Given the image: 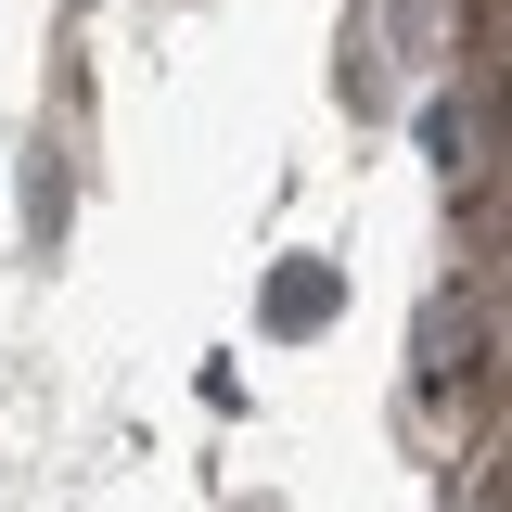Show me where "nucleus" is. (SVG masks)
I'll use <instances>...</instances> for the list:
<instances>
[{"label":"nucleus","instance_id":"f257e3e1","mask_svg":"<svg viewBox=\"0 0 512 512\" xmlns=\"http://www.w3.org/2000/svg\"><path fill=\"white\" fill-rule=\"evenodd\" d=\"M320 308H333V269H295V282H282V295H269V320H282V333H308Z\"/></svg>","mask_w":512,"mask_h":512}]
</instances>
